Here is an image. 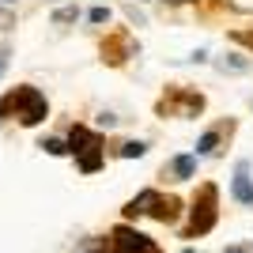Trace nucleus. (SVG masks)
Segmentation results:
<instances>
[{"label": "nucleus", "mask_w": 253, "mask_h": 253, "mask_svg": "<svg viewBox=\"0 0 253 253\" xmlns=\"http://www.w3.org/2000/svg\"><path fill=\"white\" fill-rule=\"evenodd\" d=\"M0 117H19V125L34 128L49 117V102H45V95L38 87L23 84V87H11L8 95L0 98Z\"/></svg>", "instance_id": "1"}, {"label": "nucleus", "mask_w": 253, "mask_h": 253, "mask_svg": "<svg viewBox=\"0 0 253 253\" xmlns=\"http://www.w3.org/2000/svg\"><path fill=\"white\" fill-rule=\"evenodd\" d=\"M68 151L76 155V163H80L84 174H95V170L102 167V136L91 132L87 125H76L72 128V136H68Z\"/></svg>", "instance_id": "2"}, {"label": "nucleus", "mask_w": 253, "mask_h": 253, "mask_svg": "<svg viewBox=\"0 0 253 253\" xmlns=\"http://www.w3.org/2000/svg\"><path fill=\"white\" fill-rule=\"evenodd\" d=\"M219 219V189L215 185H201L197 201H193V219L185 227V238H197V234H208Z\"/></svg>", "instance_id": "3"}, {"label": "nucleus", "mask_w": 253, "mask_h": 253, "mask_svg": "<svg viewBox=\"0 0 253 253\" xmlns=\"http://www.w3.org/2000/svg\"><path fill=\"white\" fill-rule=\"evenodd\" d=\"M110 253H159V250L148 234L132 231V227H117L110 234Z\"/></svg>", "instance_id": "4"}, {"label": "nucleus", "mask_w": 253, "mask_h": 253, "mask_svg": "<svg viewBox=\"0 0 253 253\" xmlns=\"http://www.w3.org/2000/svg\"><path fill=\"white\" fill-rule=\"evenodd\" d=\"M231 193L238 204H253V178H250V163H238L234 170V181H231Z\"/></svg>", "instance_id": "5"}, {"label": "nucleus", "mask_w": 253, "mask_h": 253, "mask_svg": "<svg viewBox=\"0 0 253 253\" xmlns=\"http://www.w3.org/2000/svg\"><path fill=\"white\" fill-rule=\"evenodd\" d=\"M178 211H181V204L174 201V197H159V193H155V201H151L148 215H155L159 223H174V219H178Z\"/></svg>", "instance_id": "6"}, {"label": "nucleus", "mask_w": 253, "mask_h": 253, "mask_svg": "<svg viewBox=\"0 0 253 253\" xmlns=\"http://www.w3.org/2000/svg\"><path fill=\"white\" fill-rule=\"evenodd\" d=\"M170 174H174L178 181L193 178V174H197V155H178L174 163H170Z\"/></svg>", "instance_id": "7"}, {"label": "nucleus", "mask_w": 253, "mask_h": 253, "mask_svg": "<svg viewBox=\"0 0 253 253\" xmlns=\"http://www.w3.org/2000/svg\"><path fill=\"white\" fill-rule=\"evenodd\" d=\"M151 201H155V189H144L136 201H128V204H125V215H128V219H136V215H148Z\"/></svg>", "instance_id": "8"}, {"label": "nucleus", "mask_w": 253, "mask_h": 253, "mask_svg": "<svg viewBox=\"0 0 253 253\" xmlns=\"http://www.w3.org/2000/svg\"><path fill=\"white\" fill-rule=\"evenodd\" d=\"M215 144H219V132L211 128V132H204V136H201V144H197V155H211V151H215Z\"/></svg>", "instance_id": "9"}, {"label": "nucleus", "mask_w": 253, "mask_h": 253, "mask_svg": "<svg viewBox=\"0 0 253 253\" xmlns=\"http://www.w3.org/2000/svg\"><path fill=\"white\" fill-rule=\"evenodd\" d=\"M144 151H148L144 140H128V144H121V155H125V159H140Z\"/></svg>", "instance_id": "10"}, {"label": "nucleus", "mask_w": 253, "mask_h": 253, "mask_svg": "<svg viewBox=\"0 0 253 253\" xmlns=\"http://www.w3.org/2000/svg\"><path fill=\"white\" fill-rule=\"evenodd\" d=\"M80 19V8H57L53 11V23H76Z\"/></svg>", "instance_id": "11"}, {"label": "nucleus", "mask_w": 253, "mask_h": 253, "mask_svg": "<svg viewBox=\"0 0 253 253\" xmlns=\"http://www.w3.org/2000/svg\"><path fill=\"white\" fill-rule=\"evenodd\" d=\"M87 19H91V23H110V8H91V11H87Z\"/></svg>", "instance_id": "12"}, {"label": "nucleus", "mask_w": 253, "mask_h": 253, "mask_svg": "<svg viewBox=\"0 0 253 253\" xmlns=\"http://www.w3.org/2000/svg\"><path fill=\"white\" fill-rule=\"evenodd\" d=\"M42 148L49 151V155H64V151H68V148H64V144H61V140H45Z\"/></svg>", "instance_id": "13"}, {"label": "nucleus", "mask_w": 253, "mask_h": 253, "mask_svg": "<svg viewBox=\"0 0 253 253\" xmlns=\"http://www.w3.org/2000/svg\"><path fill=\"white\" fill-rule=\"evenodd\" d=\"M223 253H253V246L250 242H238V246H227Z\"/></svg>", "instance_id": "14"}, {"label": "nucleus", "mask_w": 253, "mask_h": 253, "mask_svg": "<svg viewBox=\"0 0 253 253\" xmlns=\"http://www.w3.org/2000/svg\"><path fill=\"white\" fill-rule=\"evenodd\" d=\"M234 38H238V42H246V45H253V34H250V31H238Z\"/></svg>", "instance_id": "15"}, {"label": "nucleus", "mask_w": 253, "mask_h": 253, "mask_svg": "<svg viewBox=\"0 0 253 253\" xmlns=\"http://www.w3.org/2000/svg\"><path fill=\"white\" fill-rule=\"evenodd\" d=\"M4 68H8V45L0 49V76H4Z\"/></svg>", "instance_id": "16"}, {"label": "nucleus", "mask_w": 253, "mask_h": 253, "mask_svg": "<svg viewBox=\"0 0 253 253\" xmlns=\"http://www.w3.org/2000/svg\"><path fill=\"white\" fill-rule=\"evenodd\" d=\"M4 4H15V0H4Z\"/></svg>", "instance_id": "17"}, {"label": "nucleus", "mask_w": 253, "mask_h": 253, "mask_svg": "<svg viewBox=\"0 0 253 253\" xmlns=\"http://www.w3.org/2000/svg\"><path fill=\"white\" fill-rule=\"evenodd\" d=\"M181 253H193V250H181Z\"/></svg>", "instance_id": "18"}, {"label": "nucleus", "mask_w": 253, "mask_h": 253, "mask_svg": "<svg viewBox=\"0 0 253 253\" xmlns=\"http://www.w3.org/2000/svg\"><path fill=\"white\" fill-rule=\"evenodd\" d=\"M57 4H61V0H57Z\"/></svg>", "instance_id": "19"}]
</instances>
